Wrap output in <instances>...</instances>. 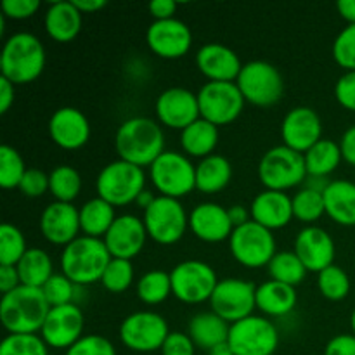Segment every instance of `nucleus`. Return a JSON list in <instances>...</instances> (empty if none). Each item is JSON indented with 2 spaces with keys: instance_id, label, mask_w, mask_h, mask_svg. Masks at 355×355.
Masks as SVG:
<instances>
[{
  "instance_id": "412c9836",
  "label": "nucleus",
  "mask_w": 355,
  "mask_h": 355,
  "mask_svg": "<svg viewBox=\"0 0 355 355\" xmlns=\"http://www.w3.org/2000/svg\"><path fill=\"white\" fill-rule=\"evenodd\" d=\"M295 253L305 269L311 272H321L335 262V241L324 229L309 225L298 232L295 239Z\"/></svg>"
},
{
  "instance_id": "393cba45",
  "label": "nucleus",
  "mask_w": 355,
  "mask_h": 355,
  "mask_svg": "<svg viewBox=\"0 0 355 355\" xmlns=\"http://www.w3.org/2000/svg\"><path fill=\"white\" fill-rule=\"evenodd\" d=\"M198 69L208 82H236L243 64L232 49L222 44H207L196 54Z\"/></svg>"
},
{
  "instance_id": "bf43d9fd",
  "label": "nucleus",
  "mask_w": 355,
  "mask_h": 355,
  "mask_svg": "<svg viewBox=\"0 0 355 355\" xmlns=\"http://www.w3.org/2000/svg\"><path fill=\"white\" fill-rule=\"evenodd\" d=\"M229 218H231L232 225L236 227H241V225L248 224L250 222V217H252V214L248 211V208L243 207V205H234V207L229 208Z\"/></svg>"
},
{
  "instance_id": "f03ea898",
  "label": "nucleus",
  "mask_w": 355,
  "mask_h": 355,
  "mask_svg": "<svg viewBox=\"0 0 355 355\" xmlns=\"http://www.w3.org/2000/svg\"><path fill=\"white\" fill-rule=\"evenodd\" d=\"M51 305L45 300L42 288L17 286L2 295L0 321L10 335H37L42 331Z\"/></svg>"
},
{
  "instance_id": "423d86ee",
  "label": "nucleus",
  "mask_w": 355,
  "mask_h": 355,
  "mask_svg": "<svg viewBox=\"0 0 355 355\" xmlns=\"http://www.w3.org/2000/svg\"><path fill=\"white\" fill-rule=\"evenodd\" d=\"M97 196L113 207L134 203L146 189V173L141 166L116 159L104 166L96 180Z\"/></svg>"
},
{
  "instance_id": "a18cd8bd",
  "label": "nucleus",
  "mask_w": 355,
  "mask_h": 355,
  "mask_svg": "<svg viewBox=\"0 0 355 355\" xmlns=\"http://www.w3.org/2000/svg\"><path fill=\"white\" fill-rule=\"evenodd\" d=\"M45 300L49 302L51 307H59V305L73 304L75 300L76 284L69 281L62 272L54 274L47 283L42 288Z\"/></svg>"
},
{
  "instance_id": "bb28decb",
  "label": "nucleus",
  "mask_w": 355,
  "mask_h": 355,
  "mask_svg": "<svg viewBox=\"0 0 355 355\" xmlns=\"http://www.w3.org/2000/svg\"><path fill=\"white\" fill-rule=\"evenodd\" d=\"M229 331H231V324L215 312H200L191 319L187 326V335L191 336L196 349L207 350V352L227 343Z\"/></svg>"
},
{
  "instance_id": "680f3d73",
  "label": "nucleus",
  "mask_w": 355,
  "mask_h": 355,
  "mask_svg": "<svg viewBox=\"0 0 355 355\" xmlns=\"http://www.w3.org/2000/svg\"><path fill=\"white\" fill-rule=\"evenodd\" d=\"M336 7L343 19L349 21V24H355V0H340Z\"/></svg>"
},
{
  "instance_id": "49530a36",
  "label": "nucleus",
  "mask_w": 355,
  "mask_h": 355,
  "mask_svg": "<svg viewBox=\"0 0 355 355\" xmlns=\"http://www.w3.org/2000/svg\"><path fill=\"white\" fill-rule=\"evenodd\" d=\"M333 58L342 68L355 71V24H349L340 31L333 42Z\"/></svg>"
},
{
  "instance_id": "c85d7f7f",
  "label": "nucleus",
  "mask_w": 355,
  "mask_h": 355,
  "mask_svg": "<svg viewBox=\"0 0 355 355\" xmlns=\"http://www.w3.org/2000/svg\"><path fill=\"white\" fill-rule=\"evenodd\" d=\"M297 302V291L290 284L270 279L257 286V309L270 318H283L290 314Z\"/></svg>"
},
{
  "instance_id": "3c124183",
  "label": "nucleus",
  "mask_w": 355,
  "mask_h": 355,
  "mask_svg": "<svg viewBox=\"0 0 355 355\" xmlns=\"http://www.w3.org/2000/svg\"><path fill=\"white\" fill-rule=\"evenodd\" d=\"M40 7L38 0H3L0 9L6 17L10 19H28L33 16Z\"/></svg>"
},
{
  "instance_id": "39448f33",
  "label": "nucleus",
  "mask_w": 355,
  "mask_h": 355,
  "mask_svg": "<svg viewBox=\"0 0 355 355\" xmlns=\"http://www.w3.org/2000/svg\"><path fill=\"white\" fill-rule=\"evenodd\" d=\"M307 177L305 156L284 144L269 149L259 163V179L266 189L286 193L304 184Z\"/></svg>"
},
{
  "instance_id": "c9c22d12",
  "label": "nucleus",
  "mask_w": 355,
  "mask_h": 355,
  "mask_svg": "<svg viewBox=\"0 0 355 355\" xmlns=\"http://www.w3.org/2000/svg\"><path fill=\"white\" fill-rule=\"evenodd\" d=\"M49 191L55 201L71 203L82 191V175L69 165H59L49 175Z\"/></svg>"
},
{
  "instance_id": "2eb2a0df",
  "label": "nucleus",
  "mask_w": 355,
  "mask_h": 355,
  "mask_svg": "<svg viewBox=\"0 0 355 355\" xmlns=\"http://www.w3.org/2000/svg\"><path fill=\"white\" fill-rule=\"evenodd\" d=\"M211 312L220 315L229 324L253 315L257 309V286L250 281L227 277L218 281L210 298Z\"/></svg>"
},
{
  "instance_id": "f3484780",
  "label": "nucleus",
  "mask_w": 355,
  "mask_h": 355,
  "mask_svg": "<svg viewBox=\"0 0 355 355\" xmlns=\"http://www.w3.org/2000/svg\"><path fill=\"white\" fill-rule=\"evenodd\" d=\"M155 107L159 123L180 132L201 118L198 94L182 87H172L159 94Z\"/></svg>"
},
{
  "instance_id": "c03bdc74",
  "label": "nucleus",
  "mask_w": 355,
  "mask_h": 355,
  "mask_svg": "<svg viewBox=\"0 0 355 355\" xmlns=\"http://www.w3.org/2000/svg\"><path fill=\"white\" fill-rule=\"evenodd\" d=\"M0 355H49V347L38 335H7Z\"/></svg>"
},
{
  "instance_id": "f704fd0d",
  "label": "nucleus",
  "mask_w": 355,
  "mask_h": 355,
  "mask_svg": "<svg viewBox=\"0 0 355 355\" xmlns=\"http://www.w3.org/2000/svg\"><path fill=\"white\" fill-rule=\"evenodd\" d=\"M304 156L307 173L311 177H328L329 173L338 168L340 162L343 159L340 144L329 141V139H321Z\"/></svg>"
},
{
  "instance_id": "09e8293b",
  "label": "nucleus",
  "mask_w": 355,
  "mask_h": 355,
  "mask_svg": "<svg viewBox=\"0 0 355 355\" xmlns=\"http://www.w3.org/2000/svg\"><path fill=\"white\" fill-rule=\"evenodd\" d=\"M17 189L26 198L42 196L45 191H49V175L38 168H28Z\"/></svg>"
},
{
  "instance_id": "de8ad7c7",
  "label": "nucleus",
  "mask_w": 355,
  "mask_h": 355,
  "mask_svg": "<svg viewBox=\"0 0 355 355\" xmlns=\"http://www.w3.org/2000/svg\"><path fill=\"white\" fill-rule=\"evenodd\" d=\"M64 355H116V349L101 335H83Z\"/></svg>"
},
{
  "instance_id": "37998d69",
  "label": "nucleus",
  "mask_w": 355,
  "mask_h": 355,
  "mask_svg": "<svg viewBox=\"0 0 355 355\" xmlns=\"http://www.w3.org/2000/svg\"><path fill=\"white\" fill-rule=\"evenodd\" d=\"M134 281V266L130 260L111 259L103 274L101 284L111 293H123Z\"/></svg>"
},
{
  "instance_id": "ea45409f",
  "label": "nucleus",
  "mask_w": 355,
  "mask_h": 355,
  "mask_svg": "<svg viewBox=\"0 0 355 355\" xmlns=\"http://www.w3.org/2000/svg\"><path fill=\"white\" fill-rule=\"evenodd\" d=\"M293 217L305 224L319 220L326 214L324 194L304 187L293 198Z\"/></svg>"
},
{
  "instance_id": "7c9ffc66",
  "label": "nucleus",
  "mask_w": 355,
  "mask_h": 355,
  "mask_svg": "<svg viewBox=\"0 0 355 355\" xmlns=\"http://www.w3.org/2000/svg\"><path fill=\"white\" fill-rule=\"evenodd\" d=\"M232 179V166L227 158L220 155H210L196 165V189L205 194H215L224 191Z\"/></svg>"
},
{
  "instance_id": "a878e982",
  "label": "nucleus",
  "mask_w": 355,
  "mask_h": 355,
  "mask_svg": "<svg viewBox=\"0 0 355 355\" xmlns=\"http://www.w3.org/2000/svg\"><path fill=\"white\" fill-rule=\"evenodd\" d=\"M252 220L269 231L286 227L293 218V200L281 191L266 189L257 194L250 207Z\"/></svg>"
},
{
  "instance_id": "a19ab883",
  "label": "nucleus",
  "mask_w": 355,
  "mask_h": 355,
  "mask_svg": "<svg viewBox=\"0 0 355 355\" xmlns=\"http://www.w3.org/2000/svg\"><path fill=\"white\" fill-rule=\"evenodd\" d=\"M318 286L322 297L331 302H340L350 293L349 274L338 266H329L328 269L321 270L318 277Z\"/></svg>"
},
{
  "instance_id": "0eeeda50",
  "label": "nucleus",
  "mask_w": 355,
  "mask_h": 355,
  "mask_svg": "<svg viewBox=\"0 0 355 355\" xmlns=\"http://www.w3.org/2000/svg\"><path fill=\"white\" fill-rule=\"evenodd\" d=\"M149 175L162 196L179 200L196 189V166L187 156L177 151L163 153L149 166Z\"/></svg>"
},
{
  "instance_id": "2f4dec72",
  "label": "nucleus",
  "mask_w": 355,
  "mask_h": 355,
  "mask_svg": "<svg viewBox=\"0 0 355 355\" xmlns=\"http://www.w3.org/2000/svg\"><path fill=\"white\" fill-rule=\"evenodd\" d=\"M218 144V127L210 121L196 120L180 132V146L184 153L194 158H207Z\"/></svg>"
},
{
  "instance_id": "473e14b6",
  "label": "nucleus",
  "mask_w": 355,
  "mask_h": 355,
  "mask_svg": "<svg viewBox=\"0 0 355 355\" xmlns=\"http://www.w3.org/2000/svg\"><path fill=\"white\" fill-rule=\"evenodd\" d=\"M114 220H116L114 207L99 196L89 200L80 208V227L89 238L101 239V236L104 238Z\"/></svg>"
},
{
  "instance_id": "a211bd4d",
  "label": "nucleus",
  "mask_w": 355,
  "mask_h": 355,
  "mask_svg": "<svg viewBox=\"0 0 355 355\" xmlns=\"http://www.w3.org/2000/svg\"><path fill=\"white\" fill-rule=\"evenodd\" d=\"M148 47L163 59H179L189 52L193 45V33L180 19L155 21L146 33Z\"/></svg>"
},
{
  "instance_id": "8fccbe9b",
  "label": "nucleus",
  "mask_w": 355,
  "mask_h": 355,
  "mask_svg": "<svg viewBox=\"0 0 355 355\" xmlns=\"http://www.w3.org/2000/svg\"><path fill=\"white\" fill-rule=\"evenodd\" d=\"M162 355H194L196 345L187 333L172 331L162 347Z\"/></svg>"
},
{
  "instance_id": "4d7b16f0",
  "label": "nucleus",
  "mask_w": 355,
  "mask_h": 355,
  "mask_svg": "<svg viewBox=\"0 0 355 355\" xmlns=\"http://www.w3.org/2000/svg\"><path fill=\"white\" fill-rule=\"evenodd\" d=\"M340 149H342V156L349 165L355 166V125L347 128L345 134L342 135L340 141Z\"/></svg>"
},
{
  "instance_id": "4c0bfd02",
  "label": "nucleus",
  "mask_w": 355,
  "mask_h": 355,
  "mask_svg": "<svg viewBox=\"0 0 355 355\" xmlns=\"http://www.w3.org/2000/svg\"><path fill=\"white\" fill-rule=\"evenodd\" d=\"M172 295V279L165 270H149L139 279L137 297L148 305H158Z\"/></svg>"
},
{
  "instance_id": "aec40b11",
  "label": "nucleus",
  "mask_w": 355,
  "mask_h": 355,
  "mask_svg": "<svg viewBox=\"0 0 355 355\" xmlns=\"http://www.w3.org/2000/svg\"><path fill=\"white\" fill-rule=\"evenodd\" d=\"M146 238H149V236L146 231L144 220L135 217V215L127 214L116 217L103 241L113 259L132 260L142 252Z\"/></svg>"
},
{
  "instance_id": "9b49d317",
  "label": "nucleus",
  "mask_w": 355,
  "mask_h": 355,
  "mask_svg": "<svg viewBox=\"0 0 355 355\" xmlns=\"http://www.w3.org/2000/svg\"><path fill=\"white\" fill-rule=\"evenodd\" d=\"M227 345L234 355H274L279 347V333L269 319L250 315L231 324Z\"/></svg>"
},
{
  "instance_id": "79ce46f5",
  "label": "nucleus",
  "mask_w": 355,
  "mask_h": 355,
  "mask_svg": "<svg viewBox=\"0 0 355 355\" xmlns=\"http://www.w3.org/2000/svg\"><path fill=\"white\" fill-rule=\"evenodd\" d=\"M26 170L23 158L12 146H0V186L3 189L19 187Z\"/></svg>"
},
{
  "instance_id": "4468645a",
  "label": "nucleus",
  "mask_w": 355,
  "mask_h": 355,
  "mask_svg": "<svg viewBox=\"0 0 355 355\" xmlns=\"http://www.w3.org/2000/svg\"><path fill=\"white\" fill-rule=\"evenodd\" d=\"M172 295L184 304H203L210 300L218 279L215 270L201 260H186L170 272Z\"/></svg>"
},
{
  "instance_id": "1a4fd4ad",
  "label": "nucleus",
  "mask_w": 355,
  "mask_h": 355,
  "mask_svg": "<svg viewBox=\"0 0 355 355\" xmlns=\"http://www.w3.org/2000/svg\"><path fill=\"white\" fill-rule=\"evenodd\" d=\"M229 248L236 262L246 269H260L269 266L277 253L272 231L253 220L232 231L229 238Z\"/></svg>"
},
{
  "instance_id": "f257e3e1",
  "label": "nucleus",
  "mask_w": 355,
  "mask_h": 355,
  "mask_svg": "<svg viewBox=\"0 0 355 355\" xmlns=\"http://www.w3.org/2000/svg\"><path fill=\"white\" fill-rule=\"evenodd\" d=\"M114 148L120 159L144 168L165 153V134L158 121L151 118H128L118 127Z\"/></svg>"
},
{
  "instance_id": "e433bc0d",
  "label": "nucleus",
  "mask_w": 355,
  "mask_h": 355,
  "mask_svg": "<svg viewBox=\"0 0 355 355\" xmlns=\"http://www.w3.org/2000/svg\"><path fill=\"white\" fill-rule=\"evenodd\" d=\"M267 267H269V276L274 281L290 286L300 284L307 274V269L295 252H277Z\"/></svg>"
},
{
  "instance_id": "72a5a7b5",
  "label": "nucleus",
  "mask_w": 355,
  "mask_h": 355,
  "mask_svg": "<svg viewBox=\"0 0 355 355\" xmlns=\"http://www.w3.org/2000/svg\"><path fill=\"white\" fill-rule=\"evenodd\" d=\"M16 269L19 274L21 284L31 288H44V284L54 276L51 257L40 248H28Z\"/></svg>"
},
{
  "instance_id": "b1692460",
  "label": "nucleus",
  "mask_w": 355,
  "mask_h": 355,
  "mask_svg": "<svg viewBox=\"0 0 355 355\" xmlns=\"http://www.w3.org/2000/svg\"><path fill=\"white\" fill-rule=\"evenodd\" d=\"M189 229L205 243H220L231 238L234 225L222 205L201 203L191 211Z\"/></svg>"
},
{
  "instance_id": "6e6d98bb",
  "label": "nucleus",
  "mask_w": 355,
  "mask_h": 355,
  "mask_svg": "<svg viewBox=\"0 0 355 355\" xmlns=\"http://www.w3.org/2000/svg\"><path fill=\"white\" fill-rule=\"evenodd\" d=\"M177 10V3L173 0H155L149 3V12L156 21L172 19Z\"/></svg>"
},
{
  "instance_id": "cd10ccee",
  "label": "nucleus",
  "mask_w": 355,
  "mask_h": 355,
  "mask_svg": "<svg viewBox=\"0 0 355 355\" xmlns=\"http://www.w3.org/2000/svg\"><path fill=\"white\" fill-rule=\"evenodd\" d=\"M45 30L52 40L66 44L82 30V12L73 2H54L45 12Z\"/></svg>"
},
{
  "instance_id": "dca6fc26",
  "label": "nucleus",
  "mask_w": 355,
  "mask_h": 355,
  "mask_svg": "<svg viewBox=\"0 0 355 355\" xmlns=\"http://www.w3.org/2000/svg\"><path fill=\"white\" fill-rule=\"evenodd\" d=\"M85 319L82 309L76 304L51 307L42 328V338L47 347L58 350H68L83 336Z\"/></svg>"
},
{
  "instance_id": "0e129e2a",
  "label": "nucleus",
  "mask_w": 355,
  "mask_h": 355,
  "mask_svg": "<svg viewBox=\"0 0 355 355\" xmlns=\"http://www.w3.org/2000/svg\"><path fill=\"white\" fill-rule=\"evenodd\" d=\"M155 200H156V196H153V193H149L148 189H144L141 194H139V198L135 200V203H137L142 210H148Z\"/></svg>"
},
{
  "instance_id": "20e7f679",
  "label": "nucleus",
  "mask_w": 355,
  "mask_h": 355,
  "mask_svg": "<svg viewBox=\"0 0 355 355\" xmlns=\"http://www.w3.org/2000/svg\"><path fill=\"white\" fill-rule=\"evenodd\" d=\"M111 259L103 239L78 236L62 250L61 270L76 286H87L103 279Z\"/></svg>"
},
{
  "instance_id": "864d4df0",
  "label": "nucleus",
  "mask_w": 355,
  "mask_h": 355,
  "mask_svg": "<svg viewBox=\"0 0 355 355\" xmlns=\"http://www.w3.org/2000/svg\"><path fill=\"white\" fill-rule=\"evenodd\" d=\"M324 355H355V335H338L328 342Z\"/></svg>"
},
{
  "instance_id": "052dcab7",
  "label": "nucleus",
  "mask_w": 355,
  "mask_h": 355,
  "mask_svg": "<svg viewBox=\"0 0 355 355\" xmlns=\"http://www.w3.org/2000/svg\"><path fill=\"white\" fill-rule=\"evenodd\" d=\"M73 3L82 14L96 12V10H101L107 6L106 0H73Z\"/></svg>"
},
{
  "instance_id": "9d476101",
  "label": "nucleus",
  "mask_w": 355,
  "mask_h": 355,
  "mask_svg": "<svg viewBox=\"0 0 355 355\" xmlns=\"http://www.w3.org/2000/svg\"><path fill=\"white\" fill-rule=\"evenodd\" d=\"M144 225L148 236L158 245H175L189 227V217L182 203L175 198L156 196L151 207L144 210Z\"/></svg>"
},
{
  "instance_id": "ddd939ff",
  "label": "nucleus",
  "mask_w": 355,
  "mask_h": 355,
  "mask_svg": "<svg viewBox=\"0 0 355 355\" xmlns=\"http://www.w3.org/2000/svg\"><path fill=\"white\" fill-rule=\"evenodd\" d=\"M245 103V97L236 82H208L198 92L201 118L217 127L236 121Z\"/></svg>"
},
{
  "instance_id": "603ef678",
  "label": "nucleus",
  "mask_w": 355,
  "mask_h": 355,
  "mask_svg": "<svg viewBox=\"0 0 355 355\" xmlns=\"http://www.w3.org/2000/svg\"><path fill=\"white\" fill-rule=\"evenodd\" d=\"M335 97L345 110L355 111V71H347L335 85Z\"/></svg>"
},
{
  "instance_id": "13d9d810",
  "label": "nucleus",
  "mask_w": 355,
  "mask_h": 355,
  "mask_svg": "<svg viewBox=\"0 0 355 355\" xmlns=\"http://www.w3.org/2000/svg\"><path fill=\"white\" fill-rule=\"evenodd\" d=\"M14 104V83L0 76V114L7 113Z\"/></svg>"
},
{
  "instance_id": "69168bd1",
  "label": "nucleus",
  "mask_w": 355,
  "mask_h": 355,
  "mask_svg": "<svg viewBox=\"0 0 355 355\" xmlns=\"http://www.w3.org/2000/svg\"><path fill=\"white\" fill-rule=\"evenodd\" d=\"M208 355H234V352H232L231 347H229L227 343H224V345H218L215 347L214 350H210Z\"/></svg>"
},
{
  "instance_id": "5701e85b",
  "label": "nucleus",
  "mask_w": 355,
  "mask_h": 355,
  "mask_svg": "<svg viewBox=\"0 0 355 355\" xmlns=\"http://www.w3.org/2000/svg\"><path fill=\"white\" fill-rule=\"evenodd\" d=\"M49 135L59 148L75 151L83 148L90 139V123L76 107H61L49 120Z\"/></svg>"
},
{
  "instance_id": "5fc2aeb1",
  "label": "nucleus",
  "mask_w": 355,
  "mask_h": 355,
  "mask_svg": "<svg viewBox=\"0 0 355 355\" xmlns=\"http://www.w3.org/2000/svg\"><path fill=\"white\" fill-rule=\"evenodd\" d=\"M17 286H21V279L16 267L0 266V291H2V295L16 290Z\"/></svg>"
},
{
  "instance_id": "c756f323",
  "label": "nucleus",
  "mask_w": 355,
  "mask_h": 355,
  "mask_svg": "<svg viewBox=\"0 0 355 355\" xmlns=\"http://www.w3.org/2000/svg\"><path fill=\"white\" fill-rule=\"evenodd\" d=\"M326 215L340 225H355V182L331 180L324 191Z\"/></svg>"
},
{
  "instance_id": "338daca9",
  "label": "nucleus",
  "mask_w": 355,
  "mask_h": 355,
  "mask_svg": "<svg viewBox=\"0 0 355 355\" xmlns=\"http://www.w3.org/2000/svg\"><path fill=\"white\" fill-rule=\"evenodd\" d=\"M350 328H352V333L355 335V309H354L352 315H350Z\"/></svg>"
},
{
  "instance_id": "7ed1b4c3",
  "label": "nucleus",
  "mask_w": 355,
  "mask_h": 355,
  "mask_svg": "<svg viewBox=\"0 0 355 355\" xmlns=\"http://www.w3.org/2000/svg\"><path fill=\"white\" fill-rule=\"evenodd\" d=\"M45 68L44 44L35 35L21 31L7 38L0 54L2 76L14 85L31 83Z\"/></svg>"
},
{
  "instance_id": "4be33fe9",
  "label": "nucleus",
  "mask_w": 355,
  "mask_h": 355,
  "mask_svg": "<svg viewBox=\"0 0 355 355\" xmlns=\"http://www.w3.org/2000/svg\"><path fill=\"white\" fill-rule=\"evenodd\" d=\"M42 236L52 245L68 246L69 243L78 238L80 227V210L73 207V203L54 201L47 205L40 217Z\"/></svg>"
},
{
  "instance_id": "f8f14e48",
  "label": "nucleus",
  "mask_w": 355,
  "mask_h": 355,
  "mask_svg": "<svg viewBox=\"0 0 355 355\" xmlns=\"http://www.w3.org/2000/svg\"><path fill=\"white\" fill-rule=\"evenodd\" d=\"M170 329L163 315L151 311H139L127 315L120 324V340L128 350L148 354L162 350Z\"/></svg>"
},
{
  "instance_id": "58836bf2",
  "label": "nucleus",
  "mask_w": 355,
  "mask_h": 355,
  "mask_svg": "<svg viewBox=\"0 0 355 355\" xmlns=\"http://www.w3.org/2000/svg\"><path fill=\"white\" fill-rule=\"evenodd\" d=\"M28 252L26 239L16 225L2 224L0 227V266L16 267Z\"/></svg>"
},
{
  "instance_id": "e2e57ef3",
  "label": "nucleus",
  "mask_w": 355,
  "mask_h": 355,
  "mask_svg": "<svg viewBox=\"0 0 355 355\" xmlns=\"http://www.w3.org/2000/svg\"><path fill=\"white\" fill-rule=\"evenodd\" d=\"M331 184V180H328V177H311L309 175L305 179V187L312 191H318V193L324 194V191L328 189V186Z\"/></svg>"
},
{
  "instance_id": "6e6552de",
  "label": "nucleus",
  "mask_w": 355,
  "mask_h": 355,
  "mask_svg": "<svg viewBox=\"0 0 355 355\" xmlns=\"http://www.w3.org/2000/svg\"><path fill=\"white\" fill-rule=\"evenodd\" d=\"M236 85L241 90L246 103L260 107L277 104L284 92V82L279 69L266 61H252L243 64Z\"/></svg>"
},
{
  "instance_id": "6ab92c4d",
  "label": "nucleus",
  "mask_w": 355,
  "mask_h": 355,
  "mask_svg": "<svg viewBox=\"0 0 355 355\" xmlns=\"http://www.w3.org/2000/svg\"><path fill=\"white\" fill-rule=\"evenodd\" d=\"M322 123L319 114L312 107L298 106L293 107L290 113L284 116L281 125V137L284 146H288L293 151L305 153L321 141Z\"/></svg>"
}]
</instances>
